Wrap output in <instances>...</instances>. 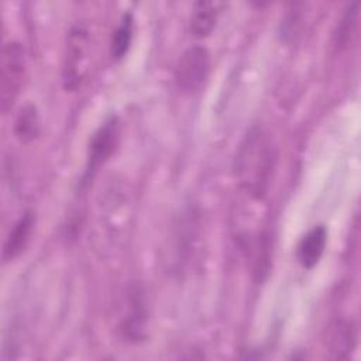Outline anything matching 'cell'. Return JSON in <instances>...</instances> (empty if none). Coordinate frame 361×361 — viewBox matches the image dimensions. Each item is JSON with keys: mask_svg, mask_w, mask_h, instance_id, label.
Returning <instances> with one entry per match:
<instances>
[{"mask_svg": "<svg viewBox=\"0 0 361 361\" xmlns=\"http://www.w3.org/2000/svg\"><path fill=\"white\" fill-rule=\"evenodd\" d=\"M357 21H358V3H351L345 10L338 24L337 32L334 35L337 47L348 45V42L351 41V37L357 30Z\"/></svg>", "mask_w": 361, "mask_h": 361, "instance_id": "obj_12", "label": "cell"}, {"mask_svg": "<svg viewBox=\"0 0 361 361\" xmlns=\"http://www.w3.org/2000/svg\"><path fill=\"white\" fill-rule=\"evenodd\" d=\"M210 54L203 45L186 48L175 69V83L182 93H193L202 87L209 76Z\"/></svg>", "mask_w": 361, "mask_h": 361, "instance_id": "obj_4", "label": "cell"}, {"mask_svg": "<svg viewBox=\"0 0 361 361\" xmlns=\"http://www.w3.org/2000/svg\"><path fill=\"white\" fill-rule=\"evenodd\" d=\"M128 312L121 322V333L127 340L138 341L145 336L147 313L142 295L134 289L128 298Z\"/></svg>", "mask_w": 361, "mask_h": 361, "instance_id": "obj_8", "label": "cell"}, {"mask_svg": "<svg viewBox=\"0 0 361 361\" xmlns=\"http://www.w3.org/2000/svg\"><path fill=\"white\" fill-rule=\"evenodd\" d=\"M134 20L131 13H126L116 27L110 41V56L114 61H120L126 56L133 41Z\"/></svg>", "mask_w": 361, "mask_h": 361, "instance_id": "obj_11", "label": "cell"}, {"mask_svg": "<svg viewBox=\"0 0 361 361\" xmlns=\"http://www.w3.org/2000/svg\"><path fill=\"white\" fill-rule=\"evenodd\" d=\"M90 59V35L83 24H73L68 31L63 58H62V83L69 92L82 86Z\"/></svg>", "mask_w": 361, "mask_h": 361, "instance_id": "obj_2", "label": "cell"}, {"mask_svg": "<svg viewBox=\"0 0 361 361\" xmlns=\"http://www.w3.org/2000/svg\"><path fill=\"white\" fill-rule=\"evenodd\" d=\"M120 138V123L117 117L106 120L92 135L87 151L86 176L92 178L114 152Z\"/></svg>", "mask_w": 361, "mask_h": 361, "instance_id": "obj_5", "label": "cell"}, {"mask_svg": "<svg viewBox=\"0 0 361 361\" xmlns=\"http://www.w3.org/2000/svg\"><path fill=\"white\" fill-rule=\"evenodd\" d=\"M226 4L223 1H197L193 6L190 17V31L195 37H207L216 27L221 10Z\"/></svg>", "mask_w": 361, "mask_h": 361, "instance_id": "obj_9", "label": "cell"}, {"mask_svg": "<svg viewBox=\"0 0 361 361\" xmlns=\"http://www.w3.org/2000/svg\"><path fill=\"white\" fill-rule=\"evenodd\" d=\"M34 227V217L30 212L24 213L10 230L3 245V262L7 264L17 258L27 247Z\"/></svg>", "mask_w": 361, "mask_h": 361, "instance_id": "obj_7", "label": "cell"}, {"mask_svg": "<svg viewBox=\"0 0 361 361\" xmlns=\"http://www.w3.org/2000/svg\"><path fill=\"white\" fill-rule=\"evenodd\" d=\"M14 137L21 144H31L41 134V121L38 109L32 103H25L17 113L14 126Z\"/></svg>", "mask_w": 361, "mask_h": 361, "instance_id": "obj_10", "label": "cell"}, {"mask_svg": "<svg viewBox=\"0 0 361 361\" xmlns=\"http://www.w3.org/2000/svg\"><path fill=\"white\" fill-rule=\"evenodd\" d=\"M25 51L14 39L4 42L0 61V109L7 114L21 93L25 80Z\"/></svg>", "mask_w": 361, "mask_h": 361, "instance_id": "obj_3", "label": "cell"}, {"mask_svg": "<svg viewBox=\"0 0 361 361\" xmlns=\"http://www.w3.org/2000/svg\"><path fill=\"white\" fill-rule=\"evenodd\" d=\"M327 244V228L323 224L312 227L303 237L299 240L296 247V259L306 268L312 269L316 267L323 257Z\"/></svg>", "mask_w": 361, "mask_h": 361, "instance_id": "obj_6", "label": "cell"}, {"mask_svg": "<svg viewBox=\"0 0 361 361\" xmlns=\"http://www.w3.org/2000/svg\"><path fill=\"white\" fill-rule=\"evenodd\" d=\"M278 151L272 137L262 128H251L235 155V178L251 199H262L272 182Z\"/></svg>", "mask_w": 361, "mask_h": 361, "instance_id": "obj_1", "label": "cell"}]
</instances>
